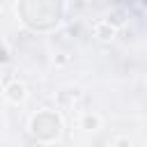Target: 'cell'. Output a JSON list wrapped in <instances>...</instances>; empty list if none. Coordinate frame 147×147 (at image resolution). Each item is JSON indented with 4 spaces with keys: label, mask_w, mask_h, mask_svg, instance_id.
Masks as SVG:
<instances>
[{
    "label": "cell",
    "mask_w": 147,
    "mask_h": 147,
    "mask_svg": "<svg viewBox=\"0 0 147 147\" xmlns=\"http://www.w3.org/2000/svg\"><path fill=\"white\" fill-rule=\"evenodd\" d=\"M21 21L37 30H53L62 18V0H21L18 2Z\"/></svg>",
    "instance_id": "6da1fadb"
},
{
    "label": "cell",
    "mask_w": 147,
    "mask_h": 147,
    "mask_svg": "<svg viewBox=\"0 0 147 147\" xmlns=\"http://www.w3.org/2000/svg\"><path fill=\"white\" fill-rule=\"evenodd\" d=\"M30 129H32V136H34V138L51 142V140L60 138L62 124H60V117H57L53 110H41V113H37V115L32 117Z\"/></svg>",
    "instance_id": "7a4b0ae2"
},
{
    "label": "cell",
    "mask_w": 147,
    "mask_h": 147,
    "mask_svg": "<svg viewBox=\"0 0 147 147\" xmlns=\"http://www.w3.org/2000/svg\"><path fill=\"white\" fill-rule=\"evenodd\" d=\"M7 99L9 101H23L25 99V87L21 83H14V85H7Z\"/></svg>",
    "instance_id": "3957f363"
},
{
    "label": "cell",
    "mask_w": 147,
    "mask_h": 147,
    "mask_svg": "<svg viewBox=\"0 0 147 147\" xmlns=\"http://www.w3.org/2000/svg\"><path fill=\"white\" fill-rule=\"evenodd\" d=\"M113 32H115V30H113V25H110V23H106V25H99V28H96V34H99L101 39H110V37H113Z\"/></svg>",
    "instance_id": "277c9868"
},
{
    "label": "cell",
    "mask_w": 147,
    "mask_h": 147,
    "mask_svg": "<svg viewBox=\"0 0 147 147\" xmlns=\"http://www.w3.org/2000/svg\"><path fill=\"white\" fill-rule=\"evenodd\" d=\"M83 126H85V129H90V131H92V129H96V126H99V117H94V115H85Z\"/></svg>",
    "instance_id": "5b68a950"
},
{
    "label": "cell",
    "mask_w": 147,
    "mask_h": 147,
    "mask_svg": "<svg viewBox=\"0 0 147 147\" xmlns=\"http://www.w3.org/2000/svg\"><path fill=\"white\" fill-rule=\"evenodd\" d=\"M108 23H110V25H122V23H124V14H122V11H113V14L108 16Z\"/></svg>",
    "instance_id": "8992f818"
},
{
    "label": "cell",
    "mask_w": 147,
    "mask_h": 147,
    "mask_svg": "<svg viewBox=\"0 0 147 147\" xmlns=\"http://www.w3.org/2000/svg\"><path fill=\"white\" fill-rule=\"evenodd\" d=\"M117 145H119V147H129V142H126V140H119Z\"/></svg>",
    "instance_id": "52a82bcc"
},
{
    "label": "cell",
    "mask_w": 147,
    "mask_h": 147,
    "mask_svg": "<svg viewBox=\"0 0 147 147\" xmlns=\"http://www.w3.org/2000/svg\"><path fill=\"white\" fill-rule=\"evenodd\" d=\"M142 5H145V7H147V0H142Z\"/></svg>",
    "instance_id": "ba28073f"
}]
</instances>
